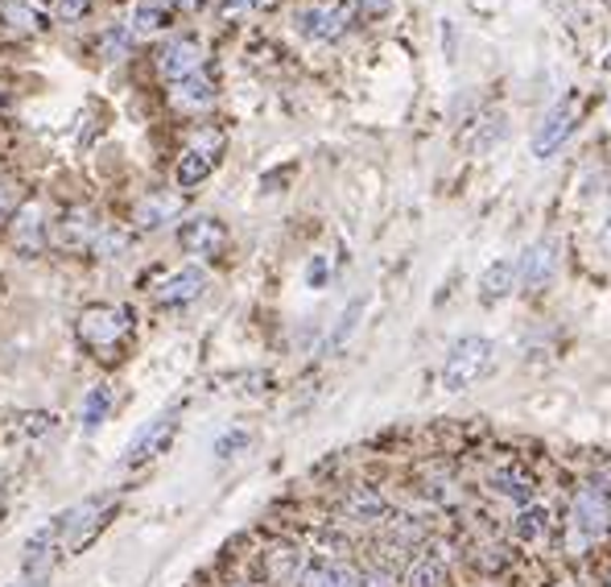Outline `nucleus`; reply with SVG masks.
<instances>
[{
    "label": "nucleus",
    "mask_w": 611,
    "mask_h": 587,
    "mask_svg": "<svg viewBox=\"0 0 611 587\" xmlns=\"http://www.w3.org/2000/svg\"><path fill=\"white\" fill-rule=\"evenodd\" d=\"M500 360V344L488 336H463L451 344V352L442 360V389L447 394H467L471 385H480Z\"/></svg>",
    "instance_id": "nucleus-1"
},
{
    "label": "nucleus",
    "mask_w": 611,
    "mask_h": 587,
    "mask_svg": "<svg viewBox=\"0 0 611 587\" xmlns=\"http://www.w3.org/2000/svg\"><path fill=\"white\" fill-rule=\"evenodd\" d=\"M611 529V497L603 485H582L570 500V529L567 550L570 555H587V546H595Z\"/></svg>",
    "instance_id": "nucleus-2"
},
{
    "label": "nucleus",
    "mask_w": 611,
    "mask_h": 587,
    "mask_svg": "<svg viewBox=\"0 0 611 587\" xmlns=\"http://www.w3.org/2000/svg\"><path fill=\"white\" fill-rule=\"evenodd\" d=\"M74 336L79 344L96 356H117L132 336V310L117 307V302H100V307H88L74 324Z\"/></svg>",
    "instance_id": "nucleus-3"
},
{
    "label": "nucleus",
    "mask_w": 611,
    "mask_h": 587,
    "mask_svg": "<svg viewBox=\"0 0 611 587\" xmlns=\"http://www.w3.org/2000/svg\"><path fill=\"white\" fill-rule=\"evenodd\" d=\"M579 91H567L562 100H553L550 108H545V117L538 120V129H533V141H529V153L538 158V162H545V158H553L558 149L570 141V132H574V125H579Z\"/></svg>",
    "instance_id": "nucleus-4"
},
{
    "label": "nucleus",
    "mask_w": 611,
    "mask_h": 587,
    "mask_svg": "<svg viewBox=\"0 0 611 587\" xmlns=\"http://www.w3.org/2000/svg\"><path fill=\"white\" fill-rule=\"evenodd\" d=\"M223 158V132L219 129H199L190 137V146L182 149V158L174 166V182L178 191H194V187H203L211 170L219 166Z\"/></svg>",
    "instance_id": "nucleus-5"
},
{
    "label": "nucleus",
    "mask_w": 611,
    "mask_h": 587,
    "mask_svg": "<svg viewBox=\"0 0 611 587\" xmlns=\"http://www.w3.org/2000/svg\"><path fill=\"white\" fill-rule=\"evenodd\" d=\"M117 514V497H88L79 500L74 509L59 514L62 521V543L67 550H79V546H88L103 526H108V517Z\"/></svg>",
    "instance_id": "nucleus-6"
},
{
    "label": "nucleus",
    "mask_w": 611,
    "mask_h": 587,
    "mask_svg": "<svg viewBox=\"0 0 611 587\" xmlns=\"http://www.w3.org/2000/svg\"><path fill=\"white\" fill-rule=\"evenodd\" d=\"M293 21H298V33L310 38V42H335L351 26V4H343V0H310L293 13Z\"/></svg>",
    "instance_id": "nucleus-7"
},
{
    "label": "nucleus",
    "mask_w": 611,
    "mask_h": 587,
    "mask_svg": "<svg viewBox=\"0 0 611 587\" xmlns=\"http://www.w3.org/2000/svg\"><path fill=\"white\" fill-rule=\"evenodd\" d=\"M178 435V414H158V418H149L137 435H132L129 451H124V468H141V464H149V459H158L170 442H174Z\"/></svg>",
    "instance_id": "nucleus-8"
},
{
    "label": "nucleus",
    "mask_w": 611,
    "mask_h": 587,
    "mask_svg": "<svg viewBox=\"0 0 611 587\" xmlns=\"http://www.w3.org/2000/svg\"><path fill=\"white\" fill-rule=\"evenodd\" d=\"M178 245H182V252H190V257L211 261V257H219V252L228 249V228H223L216 216H190V220H182V228H178Z\"/></svg>",
    "instance_id": "nucleus-9"
},
{
    "label": "nucleus",
    "mask_w": 611,
    "mask_h": 587,
    "mask_svg": "<svg viewBox=\"0 0 611 587\" xmlns=\"http://www.w3.org/2000/svg\"><path fill=\"white\" fill-rule=\"evenodd\" d=\"M203 62H207V50L203 42L194 38H170V42L158 50V71L170 79V83H182L190 74H203Z\"/></svg>",
    "instance_id": "nucleus-10"
},
{
    "label": "nucleus",
    "mask_w": 611,
    "mask_h": 587,
    "mask_svg": "<svg viewBox=\"0 0 611 587\" xmlns=\"http://www.w3.org/2000/svg\"><path fill=\"white\" fill-rule=\"evenodd\" d=\"M207 290V269L203 265H182L174 273H166L153 290V302L158 307H190L194 298H203Z\"/></svg>",
    "instance_id": "nucleus-11"
},
{
    "label": "nucleus",
    "mask_w": 611,
    "mask_h": 587,
    "mask_svg": "<svg viewBox=\"0 0 611 587\" xmlns=\"http://www.w3.org/2000/svg\"><path fill=\"white\" fill-rule=\"evenodd\" d=\"M488 488H492L500 500H509V505L524 509V505H533L538 480H533V476H529L521 464H495V468L488 471Z\"/></svg>",
    "instance_id": "nucleus-12"
},
{
    "label": "nucleus",
    "mask_w": 611,
    "mask_h": 587,
    "mask_svg": "<svg viewBox=\"0 0 611 587\" xmlns=\"http://www.w3.org/2000/svg\"><path fill=\"white\" fill-rule=\"evenodd\" d=\"M550 529H553V514L550 505H524V509H517V517H512V543L524 546V550H538V546L550 543Z\"/></svg>",
    "instance_id": "nucleus-13"
},
{
    "label": "nucleus",
    "mask_w": 611,
    "mask_h": 587,
    "mask_svg": "<svg viewBox=\"0 0 611 587\" xmlns=\"http://www.w3.org/2000/svg\"><path fill=\"white\" fill-rule=\"evenodd\" d=\"M517 286H521V261H517V257H495V261L480 273V302L483 307L504 302Z\"/></svg>",
    "instance_id": "nucleus-14"
},
{
    "label": "nucleus",
    "mask_w": 611,
    "mask_h": 587,
    "mask_svg": "<svg viewBox=\"0 0 611 587\" xmlns=\"http://www.w3.org/2000/svg\"><path fill=\"white\" fill-rule=\"evenodd\" d=\"M298 587H360V571L348 567L343 558H306V571Z\"/></svg>",
    "instance_id": "nucleus-15"
},
{
    "label": "nucleus",
    "mask_w": 611,
    "mask_h": 587,
    "mask_svg": "<svg viewBox=\"0 0 611 587\" xmlns=\"http://www.w3.org/2000/svg\"><path fill=\"white\" fill-rule=\"evenodd\" d=\"M174 0H132L129 9V26L132 38H158L166 26H170V17H174Z\"/></svg>",
    "instance_id": "nucleus-16"
},
{
    "label": "nucleus",
    "mask_w": 611,
    "mask_h": 587,
    "mask_svg": "<svg viewBox=\"0 0 611 587\" xmlns=\"http://www.w3.org/2000/svg\"><path fill=\"white\" fill-rule=\"evenodd\" d=\"M103 223L91 216V211H71V216H62L59 220V232H54V240H59L62 249L71 252H83V249H96V240H100Z\"/></svg>",
    "instance_id": "nucleus-17"
},
{
    "label": "nucleus",
    "mask_w": 611,
    "mask_h": 587,
    "mask_svg": "<svg viewBox=\"0 0 611 587\" xmlns=\"http://www.w3.org/2000/svg\"><path fill=\"white\" fill-rule=\"evenodd\" d=\"M216 83L207 79V74H190V79H182V83H174L170 88V103H174L178 112H207V108H216Z\"/></svg>",
    "instance_id": "nucleus-18"
},
{
    "label": "nucleus",
    "mask_w": 611,
    "mask_h": 587,
    "mask_svg": "<svg viewBox=\"0 0 611 587\" xmlns=\"http://www.w3.org/2000/svg\"><path fill=\"white\" fill-rule=\"evenodd\" d=\"M517 261H521V286L524 290H541V286L553 278V261H558L553 240H538V245H529Z\"/></svg>",
    "instance_id": "nucleus-19"
},
{
    "label": "nucleus",
    "mask_w": 611,
    "mask_h": 587,
    "mask_svg": "<svg viewBox=\"0 0 611 587\" xmlns=\"http://www.w3.org/2000/svg\"><path fill=\"white\" fill-rule=\"evenodd\" d=\"M343 514H348L351 521H360V526H384V521L393 517V509H389V500L380 497V493H372V488H351L348 497H343Z\"/></svg>",
    "instance_id": "nucleus-20"
},
{
    "label": "nucleus",
    "mask_w": 611,
    "mask_h": 587,
    "mask_svg": "<svg viewBox=\"0 0 611 587\" xmlns=\"http://www.w3.org/2000/svg\"><path fill=\"white\" fill-rule=\"evenodd\" d=\"M302 571H306V555L298 546H273L269 558H264V575H269L273 587H298Z\"/></svg>",
    "instance_id": "nucleus-21"
},
{
    "label": "nucleus",
    "mask_w": 611,
    "mask_h": 587,
    "mask_svg": "<svg viewBox=\"0 0 611 587\" xmlns=\"http://www.w3.org/2000/svg\"><path fill=\"white\" fill-rule=\"evenodd\" d=\"M13 249L21 257H33V252L46 249V220H42V207H21L13 220Z\"/></svg>",
    "instance_id": "nucleus-22"
},
{
    "label": "nucleus",
    "mask_w": 611,
    "mask_h": 587,
    "mask_svg": "<svg viewBox=\"0 0 611 587\" xmlns=\"http://www.w3.org/2000/svg\"><path fill=\"white\" fill-rule=\"evenodd\" d=\"M401 584L405 587H442L447 584V563L438 555H418L405 563L401 571Z\"/></svg>",
    "instance_id": "nucleus-23"
},
{
    "label": "nucleus",
    "mask_w": 611,
    "mask_h": 587,
    "mask_svg": "<svg viewBox=\"0 0 611 587\" xmlns=\"http://www.w3.org/2000/svg\"><path fill=\"white\" fill-rule=\"evenodd\" d=\"M500 137H504V117H500V112H492V117H475L463 132V149L467 153H488Z\"/></svg>",
    "instance_id": "nucleus-24"
},
{
    "label": "nucleus",
    "mask_w": 611,
    "mask_h": 587,
    "mask_svg": "<svg viewBox=\"0 0 611 587\" xmlns=\"http://www.w3.org/2000/svg\"><path fill=\"white\" fill-rule=\"evenodd\" d=\"M0 21H9L13 30H26V33H38L46 26L42 9H38L33 0H0Z\"/></svg>",
    "instance_id": "nucleus-25"
},
{
    "label": "nucleus",
    "mask_w": 611,
    "mask_h": 587,
    "mask_svg": "<svg viewBox=\"0 0 611 587\" xmlns=\"http://www.w3.org/2000/svg\"><path fill=\"white\" fill-rule=\"evenodd\" d=\"M112 401H117V394H112V385H91L88 397H83V426L88 430H96V426L112 414Z\"/></svg>",
    "instance_id": "nucleus-26"
},
{
    "label": "nucleus",
    "mask_w": 611,
    "mask_h": 587,
    "mask_svg": "<svg viewBox=\"0 0 611 587\" xmlns=\"http://www.w3.org/2000/svg\"><path fill=\"white\" fill-rule=\"evenodd\" d=\"M170 216H178L174 195H153V199H146V203L137 207V228H149V232H153V228H161Z\"/></svg>",
    "instance_id": "nucleus-27"
},
{
    "label": "nucleus",
    "mask_w": 611,
    "mask_h": 587,
    "mask_svg": "<svg viewBox=\"0 0 611 587\" xmlns=\"http://www.w3.org/2000/svg\"><path fill=\"white\" fill-rule=\"evenodd\" d=\"M364 307H368V298H355L343 315H339V327L331 331V339H327V348H343V339L355 331V324H360V315H364Z\"/></svg>",
    "instance_id": "nucleus-28"
},
{
    "label": "nucleus",
    "mask_w": 611,
    "mask_h": 587,
    "mask_svg": "<svg viewBox=\"0 0 611 587\" xmlns=\"http://www.w3.org/2000/svg\"><path fill=\"white\" fill-rule=\"evenodd\" d=\"M132 46V30L129 26H112V30L100 38V54L103 59H124Z\"/></svg>",
    "instance_id": "nucleus-29"
},
{
    "label": "nucleus",
    "mask_w": 611,
    "mask_h": 587,
    "mask_svg": "<svg viewBox=\"0 0 611 587\" xmlns=\"http://www.w3.org/2000/svg\"><path fill=\"white\" fill-rule=\"evenodd\" d=\"M248 447V430H228V435H219L216 439V456L228 459V456H240Z\"/></svg>",
    "instance_id": "nucleus-30"
},
{
    "label": "nucleus",
    "mask_w": 611,
    "mask_h": 587,
    "mask_svg": "<svg viewBox=\"0 0 611 587\" xmlns=\"http://www.w3.org/2000/svg\"><path fill=\"white\" fill-rule=\"evenodd\" d=\"M327 278H331V261H327V257H310V265H306V286H310V290H322V286H327Z\"/></svg>",
    "instance_id": "nucleus-31"
},
{
    "label": "nucleus",
    "mask_w": 611,
    "mask_h": 587,
    "mask_svg": "<svg viewBox=\"0 0 611 587\" xmlns=\"http://www.w3.org/2000/svg\"><path fill=\"white\" fill-rule=\"evenodd\" d=\"M13 207H17V187L4 175H0V223L13 216Z\"/></svg>",
    "instance_id": "nucleus-32"
},
{
    "label": "nucleus",
    "mask_w": 611,
    "mask_h": 587,
    "mask_svg": "<svg viewBox=\"0 0 611 587\" xmlns=\"http://www.w3.org/2000/svg\"><path fill=\"white\" fill-rule=\"evenodd\" d=\"M54 13H59V21H79L88 13V0H54Z\"/></svg>",
    "instance_id": "nucleus-33"
},
{
    "label": "nucleus",
    "mask_w": 611,
    "mask_h": 587,
    "mask_svg": "<svg viewBox=\"0 0 611 587\" xmlns=\"http://www.w3.org/2000/svg\"><path fill=\"white\" fill-rule=\"evenodd\" d=\"M389 4H393V0H364V9H360V13H364L368 21H377V17L389 13Z\"/></svg>",
    "instance_id": "nucleus-34"
},
{
    "label": "nucleus",
    "mask_w": 611,
    "mask_h": 587,
    "mask_svg": "<svg viewBox=\"0 0 611 587\" xmlns=\"http://www.w3.org/2000/svg\"><path fill=\"white\" fill-rule=\"evenodd\" d=\"M360 587H393V584H389V575L384 571H368V575H360Z\"/></svg>",
    "instance_id": "nucleus-35"
},
{
    "label": "nucleus",
    "mask_w": 611,
    "mask_h": 587,
    "mask_svg": "<svg viewBox=\"0 0 611 587\" xmlns=\"http://www.w3.org/2000/svg\"><path fill=\"white\" fill-rule=\"evenodd\" d=\"M257 4H261V0H223L228 13H248V9H257Z\"/></svg>",
    "instance_id": "nucleus-36"
},
{
    "label": "nucleus",
    "mask_w": 611,
    "mask_h": 587,
    "mask_svg": "<svg viewBox=\"0 0 611 587\" xmlns=\"http://www.w3.org/2000/svg\"><path fill=\"white\" fill-rule=\"evenodd\" d=\"M9 587H46V584H42V575H26V579H17V584H9Z\"/></svg>",
    "instance_id": "nucleus-37"
},
{
    "label": "nucleus",
    "mask_w": 611,
    "mask_h": 587,
    "mask_svg": "<svg viewBox=\"0 0 611 587\" xmlns=\"http://www.w3.org/2000/svg\"><path fill=\"white\" fill-rule=\"evenodd\" d=\"M178 9H199V4H203V0H174Z\"/></svg>",
    "instance_id": "nucleus-38"
},
{
    "label": "nucleus",
    "mask_w": 611,
    "mask_h": 587,
    "mask_svg": "<svg viewBox=\"0 0 611 587\" xmlns=\"http://www.w3.org/2000/svg\"><path fill=\"white\" fill-rule=\"evenodd\" d=\"M603 240H611V216H608V228H603Z\"/></svg>",
    "instance_id": "nucleus-39"
}]
</instances>
